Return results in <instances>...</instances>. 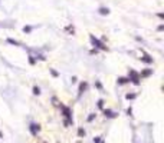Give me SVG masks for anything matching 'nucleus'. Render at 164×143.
<instances>
[{
	"mask_svg": "<svg viewBox=\"0 0 164 143\" xmlns=\"http://www.w3.org/2000/svg\"><path fill=\"white\" fill-rule=\"evenodd\" d=\"M40 130V127H39V125H30V132H32V135L36 136V133Z\"/></svg>",
	"mask_w": 164,
	"mask_h": 143,
	"instance_id": "obj_1",
	"label": "nucleus"
},
{
	"mask_svg": "<svg viewBox=\"0 0 164 143\" xmlns=\"http://www.w3.org/2000/svg\"><path fill=\"white\" fill-rule=\"evenodd\" d=\"M91 39H92V42H94V43H95V45L98 46V47H99V49H102V50H107V47H105V46L102 45V43H101V42H99V40H97V39H95V37H94V36H91Z\"/></svg>",
	"mask_w": 164,
	"mask_h": 143,
	"instance_id": "obj_2",
	"label": "nucleus"
},
{
	"mask_svg": "<svg viewBox=\"0 0 164 143\" xmlns=\"http://www.w3.org/2000/svg\"><path fill=\"white\" fill-rule=\"evenodd\" d=\"M130 80H132V83H135V85H138V74L135 73V72H131V79Z\"/></svg>",
	"mask_w": 164,
	"mask_h": 143,
	"instance_id": "obj_3",
	"label": "nucleus"
},
{
	"mask_svg": "<svg viewBox=\"0 0 164 143\" xmlns=\"http://www.w3.org/2000/svg\"><path fill=\"white\" fill-rule=\"evenodd\" d=\"M63 113H65V116H66L68 119H71V110H69L68 107H63Z\"/></svg>",
	"mask_w": 164,
	"mask_h": 143,
	"instance_id": "obj_4",
	"label": "nucleus"
},
{
	"mask_svg": "<svg viewBox=\"0 0 164 143\" xmlns=\"http://www.w3.org/2000/svg\"><path fill=\"white\" fill-rule=\"evenodd\" d=\"M141 60L143 62H145V63H153V59H150L148 56H144V57H141Z\"/></svg>",
	"mask_w": 164,
	"mask_h": 143,
	"instance_id": "obj_5",
	"label": "nucleus"
},
{
	"mask_svg": "<svg viewBox=\"0 0 164 143\" xmlns=\"http://www.w3.org/2000/svg\"><path fill=\"white\" fill-rule=\"evenodd\" d=\"M52 102H53V106H55V107H59V106H61V105H59L58 97H52Z\"/></svg>",
	"mask_w": 164,
	"mask_h": 143,
	"instance_id": "obj_6",
	"label": "nucleus"
},
{
	"mask_svg": "<svg viewBox=\"0 0 164 143\" xmlns=\"http://www.w3.org/2000/svg\"><path fill=\"white\" fill-rule=\"evenodd\" d=\"M85 89H86V83H81V86H79V94L82 93Z\"/></svg>",
	"mask_w": 164,
	"mask_h": 143,
	"instance_id": "obj_7",
	"label": "nucleus"
},
{
	"mask_svg": "<svg viewBox=\"0 0 164 143\" xmlns=\"http://www.w3.org/2000/svg\"><path fill=\"white\" fill-rule=\"evenodd\" d=\"M118 82L121 83V85H124V83L130 82V79H125V77H120V79H118Z\"/></svg>",
	"mask_w": 164,
	"mask_h": 143,
	"instance_id": "obj_8",
	"label": "nucleus"
},
{
	"mask_svg": "<svg viewBox=\"0 0 164 143\" xmlns=\"http://www.w3.org/2000/svg\"><path fill=\"white\" fill-rule=\"evenodd\" d=\"M150 74H151V70H144L143 73H141V76H144V77H145V76H150Z\"/></svg>",
	"mask_w": 164,
	"mask_h": 143,
	"instance_id": "obj_9",
	"label": "nucleus"
},
{
	"mask_svg": "<svg viewBox=\"0 0 164 143\" xmlns=\"http://www.w3.org/2000/svg\"><path fill=\"white\" fill-rule=\"evenodd\" d=\"M105 116H108V117H114L115 114H114L111 110H105Z\"/></svg>",
	"mask_w": 164,
	"mask_h": 143,
	"instance_id": "obj_10",
	"label": "nucleus"
},
{
	"mask_svg": "<svg viewBox=\"0 0 164 143\" xmlns=\"http://www.w3.org/2000/svg\"><path fill=\"white\" fill-rule=\"evenodd\" d=\"M99 12H101V14H108V9H99Z\"/></svg>",
	"mask_w": 164,
	"mask_h": 143,
	"instance_id": "obj_11",
	"label": "nucleus"
},
{
	"mask_svg": "<svg viewBox=\"0 0 164 143\" xmlns=\"http://www.w3.org/2000/svg\"><path fill=\"white\" fill-rule=\"evenodd\" d=\"M78 135H79L81 137H82V136H85V130H84V129H79V130H78Z\"/></svg>",
	"mask_w": 164,
	"mask_h": 143,
	"instance_id": "obj_12",
	"label": "nucleus"
},
{
	"mask_svg": "<svg viewBox=\"0 0 164 143\" xmlns=\"http://www.w3.org/2000/svg\"><path fill=\"white\" fill-rule=\"evenodd\" d=\"M33 93H35V94H39V93H40L39 87H36V86H35V87H33Z\"/></svg>",
	"mask_w": 164,
	"mask_h": 143,
	"instance_id": "obj_13",
	"label": "nucleus"
},
{
	"mask_svg": "<svg viewBox=\"0 0 164 143\" xmlns=\"http://www.w3.org/2000/svg\"><path fill=\"white\" fill-rule=\"evenodd\" d=\"M135 94H127V99H134Z\"/></svg>",
	"mask_w": 164,
	"mask_h": 143,
	"instance_id": "obj_14",
	"label": "nucleus"
},
{
	"mask_svg": "<svg viewBox=\"0 0 164 143\" xmlns=\"http://www.w3.org/2000/svg\"><path fill=\"white\" fill-rule=\"evenodd\" d=\"M94 116H95V114H91V116H89V117H88V122H91V120H92Z\"/></svg>",
	"mask_w": 164,
	"mask_h": 143,
	"instance_id": "obj_15",
	"label": "nucleus"
},
{
	"mask_svg": "<svg viewBox=\"0 0 164 143\" xmlns=\"http://www.w3.org/2000/svg\"><path fill=\"white\" fill-rule=\"evenodd\" d=\"M102 105H104V102H102V100H99V102H98V106L102 107Z\"/></svg>",
	"mask_w": 164,
	"mask_h": 143,
	"instance_id": "obj_16",
	"label": "nucleus"
}]
</instances>
